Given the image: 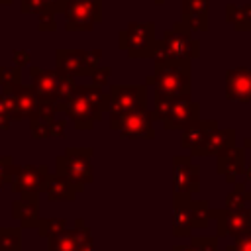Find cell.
Masks as SVG:
<instances>
[{"mask_svg": "<svg viewBox=\"0 0 251 251\" xmlns=\"http://www.w3.org/2000/svg\"><path fill=\"white\" fill-rule=\"evenodd\" d=\"M114 127L126 135L141 137V135L151 133V120L143 112V108H133L127 112H120L118 120H114Z\"/></svg>", "mask_w": 251, "mask_h": 251, "instance_id": "cell-1", "label": "cell"}, {"mask_svg": "<svg viewBox=\"0 0 251 251\" xmlns=\"http://www.w3.org/2000/svg\"><path fill=\"white\" fill-rule=\"evenodd\" d=\"M188 86V73L178 67H165L157 73V88L165 96H180Z\"/></svg>", "mask_w": 251, "mask_h": 251, "instance_id": "cell-2", "label": "cell"}, {"mask_svg": "<svg viewBox=\"0 0 251 251\" xmlns=\"http://www.w3.org/2000/svg\"><path fill=\"white\" fill-rule=\"evenodd\" d=\"M157 110L161 114L163 120H167L171 124V127H178L180 124H186L194 112L192 110H198L194 104H190L186 98H176V100H167V104H157Z\"/></svg>", "mask_w": 251, "mask_h": 251, "instance_id": "cell-3", "label": "cell"}, {"mask_svg": "<svg viewBox=\"0 0 251 251\" xmlns=\"http://www.w3.org/2000/svg\"><path fill=\"white\" fill-rule=\"evenodd\" d=\"M98 4L96 0H73L67 10V24L69 27H90L92 22L98 18Z\"/></svg>", "mask_w": 251, "mask_h": 251, "instance_id": "cell-4", "label": "cell"}, {"mask_svg": "<svg viewBox=\"0 0 251 251\" xmlns=\"http://www.w3.org/2000/svg\"><path fill=\"white\" fill-rule=\"evenodd\" d=\"M69 114L73 116V120L76 124H80L82 120L86 124H90L96 116H98V96L96 94H75L69 100Z\"/></svg>", "mask_w": 251, "mask_h": 251, "instance_id": "cell-5", "label": "cell"}, {"mask_svg": "<svg viewBox=\"0 0 251 251\" xmlns=\"http://www.w3.org/2000/svg\"><path fill=\"white\" fill-rule=\"evenodd\" d=\"M227 96L233 100H249L251 98V73L249 71H229L227 75Z\"/></svg>", "mask_w": 251, "mask_h": 251, "instance_id": "cell-6", "label": "cell"}, {"mask_svg": "<svg viewBox=\"0 0 251 251\" xmlns=\"http://www.w3.org/2000/svg\"><path fill=\"white\" fill-rule=\"evenodd\" d=\"M112 100H114V106L112 110L114 112H127V110H133V108H141V90L139 88H131V86H120V88H114V94H112Z\"/></svg>", "mask_w": 251, "mask_h": 251, "instance_id": "cell-7", "label": "cell"}, {"mask_svg": "<svg viewBox=\"0 0 251 251\" xmlns=\"http://www.w3.org/2000/svg\"><path fill=\"white\" fill-rule=\"evenodd\" d=\"M124 37H129V43L127 47L131 51H139V49H145L151 45V37H153V25H147V24H135L131 25Z\"/></svg>", "mask_w": 251, "mask_h": 251, "instance_id": "cell-8", "label": "cell"}, {"mask_svg": "<svg viewBox=\"0 0 251 251\" xmlns=\"http://www.w3.org/2000/svg\"><path fill=\"white\" fill-rule=\"evenodd\" d=\"M35 84H37V96L53 98L57 94H63L65 78H59L55 73H45L39 78H35Z\"/></svg>", "mask_w": 251, "mask_h": 251, "instance_id": "cell-9", "label": "cell"}, {"mask_svg": "<svg viewBox=\"0 0 251 251\" xmlns=\"http://www.w3.org/2000/svg\"><path fill=\"white\" fill-rule=\"evenodd\" d=\"M192 47H194V43H190L186 35L171 33V35L167 37V51H169V55H171L173 59H176V61L184 59L186 53H188Z\"/></svg>", "mask_w": 251, "mask_h": 251, "instance_id": "cell-10", "label": "cell"}]
</instances>
